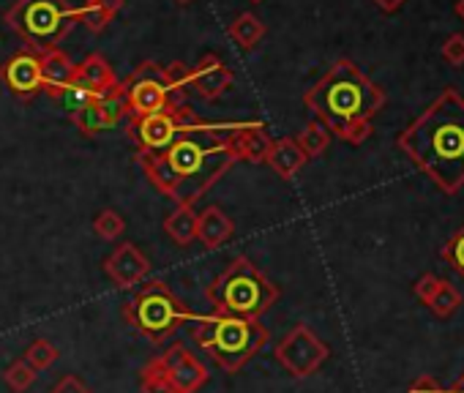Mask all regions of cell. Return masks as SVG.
Returning <instances> with one entry per match:
<instances>
[{"mask_svg": "<svg viewBox=\"0 0 464 393\" xmlns=\"http://www.w3.org/2000/svg\"><path fill=\"white\" fill-rule=\"evenodd\" d=\"M241 123L194 120L186 131L156 156H140L148 180L175 206H194L199 196L238 161L232 131Z\"/></svg>", "mask_w": 464, "mask_h": 393, "instance_id": "1", "label": "cell"}, {"mask_svg": "<svg viewBox=\"0 0 464 393\" xmlns=\"http://www.w3.org/2000/svg\"><path fill=\"white\" fill-rule=\"evenodd\" d=\"M396 148L445 194L464 188V96L445 88L399 137Z\"/></svg>", "mask_w": 464, "mask_h": 393, "instance_id": "2", "label": "cell"}, {"mask_svg": "<svg viewBox=\"0 0 464 393\" xmlns=\"http://www.w3.org/2000/svg\"><path fill=\"white\" fill-rule=\"evenodd\" d=\"M306 110L339 139L361 145L372 137V118L385 107V93L353 61H336L306 93Z\"/></svg>", "mask_w": 464, "mask_h": 393, "instance_id": "3", "label": "cell"}, {"mask_svg": "<svg viewBox=\"0 0 464 393\" xmlns=\"http://www.w3.org/2000/svg\"><path fill=\"white\" fill-rule=\"evenodd\" d=\"M191 336L221 371H241L268 341V328L260 320L227 314H191Z\"/></svg>", "mask_w": 464, "mask_h": 393, "instance_id": "4", "label": "cell"}, {"mask_svg": "<svg viewBox=\"0 0 464 393\" xmlns=\"http://www.w3.org/2000/svg\"><path fill=\"white\" fill-rule=\"evenodd\" d=\"M205 298L213 314L260 320L279 301V287L249 257H238L205 290Z\"/></svg>", "mask_w": 464, "mask_h": 393, "instance_id": "5", "label": "cell"}, {"mask_svg": "<svg viewBox=\"0 0 464 393\" xmlns=\"http://www.w3.org/2000/svg\"><path fill=\"white\" fill-rule=\"evenodd\" d=\"M4 20L28 44V50L39 55L55 50L77 25V14L69 0H14Z\"/></svg>", "mask_w": 464, "mask_h": 393, "instance_id": "6", "label": "cell"}, {"mask_svg": "<svg viewBox=\"0 0 464 393\" xmlns=\"http://www.w3.org/2000/svg\"><path fill=\"white\" fill-rule=\"evenodd\" d=\"M123 317L134 333L150 344H161L191 320V312L164 282H150L123 306Z\"/></svg>", "mask_w": 464, "mask_h": 393, "instance_id": "7", "label": "cell"}, {"mask_svg": "<svg viewBox=\"0 0 464 393\" xmlns=\"http://www.w3.org/2000/svg\"><path fill=\"white\" fill-rule=\"evenodd\" d=\"M126 101H129V118H145L156 112H167L172 107L186 104V99H178L167 80L164 69L153 61H142L126 80Z\"/></svg>", "mask_w": 464, "mask_h": 393, "instance_id": "8", "label": "cell"}, {"mask_svg": "<svg viewBox=\"0 0 464 393\" xmlns=\"http://www.w3.org/2000/svg\"><path fill=\"white\" fill-rule=\"evenodd\" d=\"M194 120L199 118L186 104L172 107L167 112L145 115V118H129V139L137 145V158L164 153Z\"/></svg>", "mask_w": 464, "mask_h": 393, "instance_id": "9", "label": "cell"}, {"mask_svg": "<svg viewBox=\"0 0 464 393\" xmlns=\"http://www.w3.org/2000/svg\"><path fill=\"white\" fill-rule=\"evenodd\" d=\"M328 355H331L328 344L309 325H295L274 350L279 366L298 379L312 377L328 360Z\"/></svg>", "mask_w": 464, "mask_h": 393, "instance_id": "10", "label": "cell"}, {"mask_svg": "<svg viewBox=\"0 0 464 393\" xmlns=\"http://www.w3.org/2000/svg\"><path fill=\"white\" fill-rule=\"evenodd\" d=\"M0 80L17 96V99H34L44 88L42 77V55L34 50H20L14 53L4 66H0Z\"/></svg>", "mask_w": 464, "mask_h": 393, "instance_id": "11", "label": "cell"}, {"mask_svg": "<svg viewBox=\"0 0 464 393\" xmlns=\"http://www.w3.org/2000/svg\"><path fill=\"white\" fill-rule=\"evenodd\" d=\"M104 273L107 279L121 287V290H131L137 284H142L150 273V260L134 246V244H121L107 260H104Z\"/></svg>", "mask_w": 464, "mask_h": 393, "instance_id": "12", "label": "cell"}, {"mask_svg": "<svg viewBox=\"0 0 464 393\" xmlns=\"http://www.w3.org/2000/svg\"><path fill=\"white\" fill-rule=\"evenodd\" d=\"M236 80L232 69L213 53L202 55L194 66H191V91L205 99V101H216L218 96H224Z\"/></svg>", "mask_w": 464, "mask_h": 393, "instance_id": "13", "label": "cell"}, {"mask_svg": "<svg viewBox=\"0 0 464 393\" xmlns=\"http://www.w3.org/2000/svg\"><path fill=\"white\" fill-rule=\"evenodd\" d=\"M271 137L266 123L260 120H249L241 123L238 131H232V148L238 153V161H252V164H263L268 150H271Z\"/></svg>", "mask_w": 464, "mask_h": 393, "instance_id": "14", "label": "cell"}, {"mask_svg": "<svg viewBox=\"0 0 464 393\" xmlns=\"http://www.w3.org/2000/svg\"><path fill=\"white\" fill-rule=\"evenodd\" d=\"M232 233H236V225H232V219L218 206H208L197 219V241L205 249L224 246L232 238Z\"/></svg>", "mask_w": 464, "mask_h": 393, "instance_id": "15", "label": "cell"}, {"mask_svg": "<svg viewBox=\"0 0 464 393\" xmlns=\"http://www.w3.org/2000/svg\"><path fill=\"white\" fill-rule=\"evenodd\" d=\"M306 153L298 148L295 137H282V139H274L271 142V150L266 156V164L282 177V180H290L295 177V172L306 164Z\"/></svg>", "mask_w": 464, "mask_h": 393, "instance_id": "16", "label": "cell"}, {"mask_svg": "<svg viewBox=\"0 0 464 393\" xmlns=\"http://www.w3.org/2000/svg\"><path fill=\"white\" fill-rule=\"evenodd\" d=\"M74 72H77V63H72V58L55 47V50H47L42 53V77H44V93H53L69 82H74Z\"/></svg>", "mask_w": 464, "mask_h": 393, "instance_id": "17", "label": "cell"}, {"mask_svg": "<svg viewBox=\"0 0 464 393\" xmlns=\"http://www.w3.org/2000/svg\"><path fill=\"white\" fill-rule=\"evenodd\" d=\"M74 82H80L82 88H88V91H93V93H102V91H107L110 85H115L118 77H115L112 66L107 63V58L99 55V53H93V55H88L82 63H77Z\"/></svg>", "mask_w": 464, "mask_h": 393, "instance_id": "18", "label": "cell"}, {"mask_svg": "<svg viewBox=\"0 0 464 393\" xmlns=\"http://www.w3.org/2000/svg\"><path fill=\"white\" fill-rule=\"evenodd\" d=\"M169 385L175 388V393H197L208 379H210V371L205 363H199V358H194L191 352H186L178 366L167 374Z\"/></svg>", "mask_w": 464, "mask_h": 393, "instance_id": "19", "label": "cell"}, {"mask_svg": "<svg viewBox=\"0 0 464 393\" xmlns=\"http://www.w3.org/2000/svg\"><path fill=\"white\" fill-rule=\"evenodd\" d=\"M93 107L99 110V115H102V120H104V126H107V129L118 126L123 118H129L126 85H123V82H115V85H110L107 91L96 93Z\"/></svg>", "mask_w": 464, "mask_h": 393, "instance_id": "20", "label": "cell"}, {"mask_svg": "<svg viewBox=\"0 0 464 393\" xmlns=\"http://www.w3.org/2000/svg\"><path fill=\"white\" fill-rule=\"evenodd\" d=\"M197 219L199 214L194 211V206H178L167 219H164V233L178 244V246H188L197 241Z\"/></svg>", "mask_w": 464, "mask_h": 393, "instance_id": "21", "label": "cell"}, {"mask_svg": "<svg viewBox=\"0 0 464 393\" xmlns=\"http://www.w3.org/2000/svg\"><path fill=\"white\" fill-rule=\"evenodd\" d=\"M227 34L241 50H255L266 39V23L257 14L246 12V14H241V17H236V20L229 23Z\"/></svg>", "mask_w": 464, "mask_h": 393, "instance_id": "22", "label": "cell"}, {"mask_svg": "<svg viewBox=\"0 0 464 393\" xmlns=\"http://www.w3.org/2000/svg\"><path fill=\"white\" fill-rule=\"evenodd\" d=\"M295 142L306 153V158H314V156L325 153V148L331 145V131L320 120H312V123L304 126V131L295 137Z\"/></svg>", "mask_w": 464, "mask_h": 393, "instance_id": "23", "label": "cell"}, {"mask_svg": "<svg viewBox=\"0 0 464 393\" xmlns=\"http://www.w3.org/2000/svg\"><path fill=\"white\" fill-rule=\"evenodd\" d=\"M53 99H58L61 104H63V110H66V115L72 118V115H77L82 107H88L93 99H96V93L93 91H88V88H82L80 82H69V85H63V88H58V91H53L50 93Z\"/></svg>", "mask_w": 464, "mask_h": 393, "instance_id": "24", "label": "cell"}, {"mask_svg": "<svg viewBox=\"0 0 464 393\" xmlns=\"http://www.w3.org/2000/svg\"><path fill=\"white\" fill-rule=\"evenodd\" d=\"M426 306H429L437 317L448 320V317H453V314L459 312V306H461V292H459L450 282L440 279V287H437V292L431 295V301H429Z\"/></svg>", "mask_w": 464, "mask_h": 393, "instance_id": "25", "label": "cell"}, {"mask_svg": "<svg viewBox=\"0 0 464 393\" xmlns=\"http://www.w3.org/2000/svg\"><path fill=\"white\" fill-rule=\"evenodd\" d=\"M36 377H39V371H36L25 358L12 360V363L6 366V371H4V382H6L14 393H25V390L36 382Z\"/></svg>", "mask_w": 464, "mask_h": 393, "instance_id": "26", "label": "cell"}, {"mask_svg": "<svg viewBox=\"0 0 464 393\" xmlns=\"http://www.w3.org/2000/svg\"><path fill=\"white\" fill-rule=\"evenodd\" d=\"M74 14H77V23H82V28L88 34H102L112 23V17L96 4V0H82V4L74 9Z\"/></svg>", "mask_w": 464, "mask_h": 393, "instance_id": "27", "label": "cell"}, {"mask_svg": "<svg viewBox=\"0 0 464 393\" xmlns=\"http://www.w3.org/2000/svg\"><path fill=\"white\" fill-rule=\"evenodd\" d=\"M140 388H142V393H175V388L169 385V379L156 358L140 369Z\"/></svg>", "mask_w": 464, "mask_h": 393, "instance_id": "28", "label": "cell"}, {"mask_svg": "<svg viewBox=\"0 0 464 393\" xmlns=\"http://www.w3.org/2000/svg\"><path fill=\"white\" fill-rule=\"evenodd\" d=\"M58 355H61V350L53 344V341H47V339H34L31 344H28V350H25V360L36 369V371H44V369H50L55 360H58Z\"/></svg>", "mask_w": 464, "mask_h": 393, "instance_id": "29", "label": "cell"}, {"mask_svg": "<svg viewBox=\"0 0 464 393\" xmlns=\"http://www.w3.org/2000/svg\"><path fill=\"white\" fill-rule=\"evenodd\" d=\"M93 233H96L102 241H118V238L126 233V219H123L118 211L107 208V211H102V214L93 219Z\"/></svg>", "mask_w": 464, "mask_h": 393, "instance_id": "30", "label": "cell"}, {"mask_svg": "<svg viewBox=\"0 0 464 393\" xmlns=\"http://www.w3.org/2000/svg\"><path fill=\"white\" fill-rule=\"evenodd\" d=\"M164 80H167L169 91H172L178 99H186V93H188V88H191V69H188L186 63L175 61V63L164 66Z\"/></svg>", "mask_w": 464, "mask_h": 393, "instance_id": "31", "label": "cell"}, {"mask_svg": "<svg viewBox=\"0 0 464 393\" xmlns=\"http://www.w3.org/2000/svg\"><path fill=\"white\" fill-rule=\"evenodd\" d=\"M442 260L464 279V225L445 241V246H442Z\"/></svg>", "mask_w": 464, "mask_h": 393, "instance_id": "32", "label": "cell"}, {"mask_svg": "<svg viewBox=\"0 0 464 393\" xmlns=\"http://www.w3.org/2000/svg\"><path fill=\"white\" fill-rule=\"evenodd\" d=\"M442 61L450 63V66H464V36L461 34H453L450 39H445Z\"/></svg>", "mask_w": 464, "mask_h": 393, "instance_id": "33", "label": "cell"}, {"mask_svg": "<svg viewBox=\"0 0 464 393\" xmlns=\"http://www.w3.org/2000/svg\"><path fill=\"white\" fill-rule=\"evenodd\" d=\"M437 287H440V276H434V273H423L418 282H415V298L420 301V303H429L431 301V295L437 292Z\"/></svg>", "mask_w": 464, "mask_h": 393, "instance_id": "34", "label": "cell"}, {"mask_svg": "<svg viewBox=\"0 0 464 393\" xmlns=\"http://www.w3.org/2000/svg\"><path fill=\"white\" fill-rule=\"evenodd\" d=\"M50 393H93L77 374H66V377H61L55 385H53V390Z\"/></svg>", "mask_w": 464, "mask_h": 393, "instance_id": "35", "label": "cell"}, {"mask_svg": "<svg viewBox=\"0 0 464 393\" xmlns=\"http://www.w3.org/2000/svg\"><path fill=\"white\" fill-rule=\"evenodd\" d=\"M407 393H445V388H442V385H440L434 377H429V374H420L418 379H412V382H410Z\"/></svg>", "mask_w": 464, "mask_h": 393, "instance_id": "36", "label": "cell"}, {"mask_svg": "<svg viewBox=\"0 0 464 393\" xmlns=\"http://www.w3.org/2000/svg\"><path fill=\"white\" fill-rule=\"evenodd\" d=\"M96 4H99V6L112 17V20H115V17L121 14V9L126 6V0H96Z\"/></svg>", "mask_w": 464, "mask_h": 393, "instance_id": "37", "label": "cell"}, {"mask_svg": "<svg viewBox=\"0 0 464 393\" xmlns=\"http://www.w3.org/2000/svg\"><path fill=\"white\" fill-rule=\"evenodd\" d=\"M372 4L380 9V12H385V14H393V12H399L407 0H372Z\"/></svg>", "mask_w": 464, "mask_h": 393, "instance_id": "38", "label": "cell"}, {"mask_svg": "<svg viewBox=\"0 0 464 393\" xmlns=\"http://www.w3.org/2000/svg\"><path fill=\"white\" fill-rule=\"evenodd\" d=\"M445 393H464V371L459 374V379H456V382H453V385H450Z\"/></svg>", "mask_w": 464, "mask_h": 393, "instance_id": "39", "label": "cell"}, {"mask_svg": "<svg viewBox=\"0 0 464 393\" xmlns=\"http://www.w3.org/2000/svg\"><path fill=\"white\" fill-rule=\"evenodd\" d=\"M456 14H459L461 23H464V0H459V4H456Z\"/></svg>", "mask_w": 464, "mask_h": 393, "instance_id": "40", "label": "cell"}, {"mask_svg": "<svg viewBox=\"0 0 464 393\" xmlns=\"http://www.w3.org/2000/svg\"><path fill=\"white\" fill-rule=\"evenodd\" d=\"M178 4H191V0H178Z\"/></svg>", "mask_w": 464, "mask_h": 393, "instance_id": "41", "label": "cell"}, {"mask_svg": "<svg viewBox=\"0 0 464 393\" xmlns=\"http://www.w3.org/2000/svg\"><path fill=\"white\" fill-rule=\"evenodd\" d=\"M252 4H263V0H252Z\"/></svg>", "mask_w": 464, "mask_h": 393, "instance_id": "42", "label": "cell"}]
</instances>
